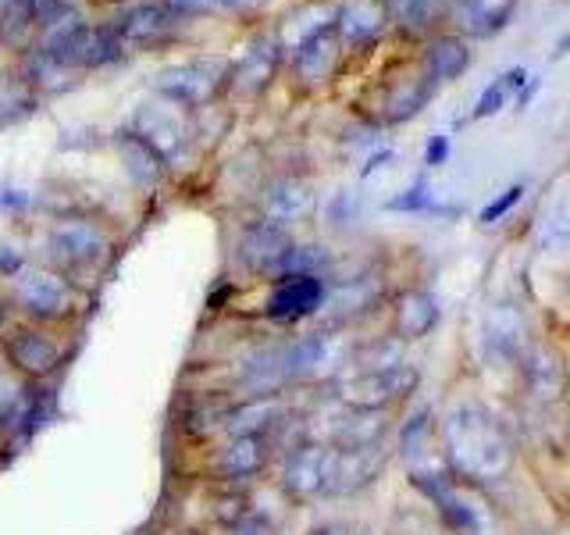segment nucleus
Returning <instances> with one entry per match:
<instances>
[{
    "label": "nucleus",
    "instance_id": "nucleus-29",
    "mask_svg": "<svg viewBox=\"0 0 570 535\" xmlns=\"http://www.w3.org/2000/svg\"><path fill=\"white\" fill-rule=\"evenodd\" d=\"M432 86L435 82L428 79V76L400 82L389 94V100H385V121H406V118H414L421 107L428 104V97H432Z\"/></svg>",
    "mask_w": 570,
    "mask_h": 535
},
{
    "label": "nucleus",
    "instance_id": "nucleus-13",
    "mask_svg": "<svg viewBox=\"0 0 570 535\" xmlns=\"http://www.w3.org/2000/svg\"><path fill=\"white\" fill-rule=\"evenodd\" d=\"M389 26L385 14V0H343L335 11V29L338 40L350 47H367L382 36V29Z\"/></svg>",
    "mask_w": 570,
    "mask_h": 535
},
{
    "label": "nucleus",
    "instance_id": "nucleus-14",
    "mask_svg": "<svg viewBox=\"0 0 570 535\" xmlns=\"http://www.w3.org/2000/svg\"><path fill=\"white\" fill-rule=\"evenodd\" d=\"M267 457H272V442L261 436H232L225 450L210 460V468L225 481H239V478H254L264 471Z\"/></svg>",
    "mask_w": 570,
    "mask_h": 535
},
{
    "label": "nucleus",
    "instance_id": "nucleus-20",
    "mask_svg": "<svg viewBox=\"0 0 570 535\" xmlns=\"http://www.w3.org/2000/svg\"><path fill=\"white\" fill-rule=\"evenodd\" d=\"M524 374H528V389L534 400H560L567 389V368L552 350L546 347H528L524 353Z\"/></svg>",
    "mask_w": 570,
    "mask_h": 535
},
{
    "label": "nucleus",
    "instance_id": "nucleus-18",
    "mask_svg": "<svg viewBox=\"0 0 570 535\" xmlns=\"http://www.w3.org/2000/svg\"><path fill=\"white\" fill-rule=\"evenodd\" d=\"M311 207H314V193L307 183H299V178H278L264 196V222L289 228L307 218Z\"/></svg>",
    "mask_w": 570,
    "mask_h": 535
},
{
    "label": "nucleus",
    "instance_id": "nucleus-42",
    "mask_svg": "<svg viewBox=\"0 0 570 535\" xmlns=\"http://www.w3.org/2000/svg\"><path fill=\"white\" fill-rule=\"evenodd\" d=\"M453 4H456V8H463V4H471V0H453Z\"/></svg>",
    "mask_w": 570,
    "mask_h": 535
},
{
    "label": "nucleus",
    "instance_id": "nucleus-22",
    "mask_svg": "<svg viewBox=\"0 0 570 535\" xmlns=\"http://www.w3.org/2000/svg\"><path fill=\"white\" fill-rule=\"evenodd\" d=\"M385 428L389 425L382 418V410H350V418L335 425L332 446H338V450H364V446H382Z\"/></svg>",
    "mask_w": 570,
    "mask_h": 535
},
{
    "label": "nucleus",
    "instance_id": "nucleus-7",
    "mask_svg": "<svg viewBox=\"0 0 570 535\" xmlns=\"http://www.w3.org/2000/svg\"><path fill=\"white\" fill-rule=\"evenodd\" d=\"M218 76H222L218 65H207V61L171 65L165 71H157L154 89L178 107H204L218 94V82H222Z\"/></svg>",
    "mask_w": 570,
    "mask_h": 535
},
{
    "label": "nucleus",
    "instance_id": "nucleus-6",
    "mask_svg": "<svg viewBox=\"0 0 570 535\" xmlns=\"http://www.w3.org/2000/svg\"><path fill=\"white\" fill-rule=\"evenodd\" d=\"M14 296L26 314L40 321H61L76 311V290H71V282L58 272H47V268H29V272L18 275Z\"/></svg>",
    "mask_w": 570,
    "mask_h": 535
},
{
    "label": "nucleus",
    "instance_id": "nucleus-10",
    "mask_svg": "<svg viewBox=\"0 0 570 535\" xmlns=\"http://www.w3.org/2000/svg\"><path fill=\"white\" fill-rule=\"evenodd\" d=\"M50 243H53V254H58L61 261H68L71 268H94L107 257V250H111L104 228L94 222H82V218L61 222L58 228H53Z\"/></svg>",
    "mask_w": 570,
    "mask_h": 535
},
{
    "label": "nucleus",
    "instance_id": "nucleus-36",
    "mask_svg": "<svg viewBox=\"0 0 570 535\" xmlns=\"http://www.w3.org/2000/svg\"><path fill=\"white\" fill-rule=\"evenodd\" d=\"M232 535H275V528H272L267 517L246 510L243 517H236V528H232Z\"/></svg>",
    "mask_w": 570,
    "mask_h": 535
},
{
    "label": "nucleus",
    "instance_id": "nucleus-11",
    "mask_svg": "<svg viewBox=\"0 0 570 535\" xmlns=\"http://www.w3.org/2000/svg\"><path fill=\"white\" fill-rule=\"evenodd\" d=\"M8 357L18 371L29 374V379H47V374H53L65 364L61 343L40 329H18L8 339Z\"/></svg>",
    "mask_w": 570,
    "mask_h": 535
},
{
    "label": "nucleus",
    "instance_id": "nucleus-35",
    "mask_svg": "<svg viewBox=\"0 0 570 535\" xmlns=\"http://www.w3.org/2000/svg\"><path fill=\"white\" fill-rule=\"evenodd\" d=\"M521 196H524V186H510L503 196H499V201H492L485 211H481V222H485V225H489V222H499L510 207L521 204Z\"/></svg>",
    "mask_w": 570,
    "mask_h": 535
},
{
    "label": "nucleus",
    "instance_id": "nucleus-26",
    "mask_svg": "<svg viewBox=\"0 0 570 535\" xmlns=\"http://www.w3.org/2000/svg\"><path fill=\"white\" fill-rule=\"evenodd\" d=\"M382 296V282L379 279H353L346 285H338L332 296H325V303L332 308V318L335 321H350L356 314L371 311L374 303Z\"/></svg>",
    "mask_w": 570,
    "mask_h": 535
},
{
    "label": "nucleus",
    "instance_id": "nucleus-4",
    "mask_svg": "<svg viewBox=\"0 0 570 535\" xmlns=\"http://www.w3.org/2000/svg\"><path fill=\"white\" fill-rule=\"evenodd\" d=\"M118 36L107 29H94L82 22H71L58 29L47 43V58L61 68H100L118 58Z\"/></svg>",
    "mask_w": 570,
    "mask_h": 535
},
{
    "label": "nucleus",
    "instance_id": "nucleus-32",
    "mask_svg": "<svg viewBox=\"0 0 570 535\" xmlns=\"http://www.w3.org/2000/svg\"><path fill=\"white\" fill-rule=\"evenodd\" d=\"M507 86H503V76H499L495 82H489L485 89H481V97L474 104V118H492L503 111V104H507Z\"/></svg>",
    "mask_w": 570,
    "mask_h": 535
},
{
    "label": "nucleus",
    "instance_id": "nucleus-9",
    "mask_svg": "<svg viewBox=\"0 0 570 535\" xmlns=\"http://www.w3.org/2000/svg\"><path fill=\"white\" fill-rule=\"evenodd\" d=\"M481 339L492 357L499 361H524L528 353V321L517 303H495L485 314V325H481Z\"/></svg>",
    "mask_w": 570,
    "mask_h": 535
},
{
    "label": "nucleus",
    "instance_id": "nucleus-5",
    "mask_svg": "<svg viewBox=\"0 0 570 535\" xmlns=\"http://www.w3.org/2000/svg\"><path fill=\"white\" fill-rule=\"evenodd\" d=\"M346 343L343 335H303L296 343L282 347V368H285V382H311V379H328L346 361Z\"/></svg>",
    "mask_w": 570,
    "mask_h": 535
},
{
    "label": "nucleus",
    "instance_id": "nucleus-2",
    "mask_svg": "<svg viewBox=\"0 0 570 535\" xmlns=\"http://www.w3.org/2000/svg\"><path fill=\"white\" fill-rule=\"evenodd\" d=\"M421 374L410 364H392V368H379V371H356L346 374V379L335 382V397L343 400L350 410H385L392 403L406 400L410 392L417 389Z\"/></svg>",
    "mask_w": 570,
    "mask_h": 535
},
{
    "label": "nucleus",
    "instance_id": "nucleus-28",
    "mask_svg": "<svg viewBox=\"0 0 570 535\" xmlns=\"http://www.w3.org/2000/svg\"><path fill=\"white\" fill-rule=\"evenodd\" d=\"M517 8V0H471V4H463L460 14H463V26L474 36H495L510 22V14Z\"/></svg>",
    "mask_w": 570,
    "mask_h": 535
},
{
    "label": "nucleus",
    "instance_id": "nucleus-38",
    "mask_svg": "<svg viewBox=\"0 0 570 535\" xmlns=\"http://www.w3.org/2000/svg\"><path fill=\"white\" fill-rule=\"evenodd\" d=\"M214 0H168V11L171 14H200V11H210Z\"/></svg>",
    "mask_w": 570,
    "mask_h": 535
},
{
    "label": "nucleus",
    "instance_id": "nucleus-25",
    "mask_svg": "<svg viewBox=\"0 0 570 535\" xmlns=\"http://www.w3.org/2000/svg\"><path fill=\"white\" fill-rule=\"evenodd\" d=\"M118 154H121V165L125 172H129L139 186H150L160 178V172H165V157H160L150 143H142L132 129L118 136Z\"/></svg>",
    "mask_w": 570,
    "mask_h": 535
},
{
    "label": "nucleus",
    "instance_id": "nucleus-23",
    "mask_svg": "<svg viewBox=\"0 0 570 535\" xmlns=\"http://www.w3.org/2000/svg\"><path fill=\"white\" fill-rule=\"evenodd\" d=\"M385 14L406 36H424L442 22L445 0H385Z\"/></svg>",
    "mask_w": 570,
    "mask_h": 535
},
{
    "label": "nucleus",
    "instance_id": "nucleus-24",
    "mask_svg": "<svg viewBox=\"0 0 570 535\" xmlns=\"http://www.w3.org/2000/svg\"><path fill=\"white\" fill-rule=\"evenodd\" d=\"M171 11L168 8H160V4H142V8H132L129 14L121 18V26H118V36L121 40H129V43H139V47H150L157 43L160 36H168L171 32Z\"/></svg>",
    "mask_w": 570,
    "mask_h": 535
},
{
    "label": "nucleus",
    "instance_id": "nucleus-15",
    "mask_svg": "<svg viewBox=\"0 0 570 535\" xmlns=\"http://www.w3.org/2000/svg\"><path fill=\"white\" fill-rule=\"evenodd\" d=\"M285 421V410L278 392L272 397H249L243 407H232L225 410V421L222 428L228 436H261V439H272L275 428Z\"/></svg>",
    "mask_w": 570,
    "mask_h": 535
},
{
    "label": "nucleus",
    "instance_id": "nucleus-17",
    "mask_svg": "<svg viewBox=\"0 0 570 535\" xmlns=\"http://www.w3.org/2000/svg\"><path fill=\"white\" fill-rule=\"evenodd\" d=\"M289 236L285 228L272 225V222H257L243 232V243H239V261L249 268V272H278V264L289 250Z\"/></svg>",
    "mask_w": 570,
    "mask_h": 535
},
{
    "label": "nucleus",
    "instance_id": "nucleus-21",
    "mask_svg": "<svg viewBox=\"0 0 570 535\" xmlns=\"http://www.w3.org/2000/svg\"><path fill=\"white\" fill-rule=\"evenodd\" d=\"M439 325V303L432 293L410 290L396 300V335L400 339H421Z\"/></svg>",
    "mask_w": 570,
    "mask_h": 535
},
{
    "label": "nucleus",
    "instance_id": "nucleus-27",
    "mask_svg": "<svg viewBox=\"0 0 570 535\" xmlns=\"http://www.w3.org/2000/svg\"><path fill=\"white\" fill-rule=\"evenodd\" d=\"M275 68H278V43H272V40L257 43L254 50L246 54L243 68L236 71V89L246 97L261 94V89L275 79Z\"/></svg>",
    "mask_w": 570,
    "mask_h": 535
},
{
    "label": "nucleus",
    "instance_id": "nucleus-40",
    "mask_svg": "<svg viewBox=\"0 0 570 535\" xmlns=\"http://www.w3.org/2000/svg\"><path fill=\"white\" fill-rule=\"evenodd\" d=\"M385 160H392V150H382V154H374V157L367 160V168H364L361 175H371L374 168H382V165H385Z\"/></svg>",
    "mask_w": 570,
    "mask_h": 535
},
{
    "label": "nucleus",
    "instance_id": "nucleus-16",
    "mask_svg": "<svg viewBox=\"0 0 570 535\" xmlns=\"http://www.w3.org/2000/svg\"><path fill=\"white\" fill-rule=\"evenodd\" d=\"M132 133L142 139V143H150V147L160 154V157H171L183 150V143H186V125L183 118H178L171 107L165 104H150V107H142V111L136 115L132 121Z\"/></svg>",
    "mask_w": 570,
    "mask_h": 535
},
{
    "label": "nucleus",
    "instance_id": "nucleus-41",
    "mask_svg": "<svg viewBox=\"0 0 570 535\" xmlns=\"http://www.w3.org/2000/svg\"><path fill=\"white\" fill-rule=\"evenodd\" d=\"M314 535H361V532H353V528H346V525H328V528H321V532H314Z\"/></svg>",
    "mask_w": 570,
    "mask_h": 535
},
{
    "label": "nucleus",
    "instance_id": "nucleus-37",
    "mask_svg": "<svg viewBox=\"0 0 570 535\" xmlns=\"http://www.w3.org/2000/svg\"><path fill=\"white\" fill-rule=\"evenodd\" d=\"M445 157H450V139H445V136H432V139H428V147H424V165L439 168V165H445Z\"/></svg>",
    "mask_w": 570,
    "mask_h": 535
},
{
    "label": "nucleus",
    "instance_id": "nucleus-39",
    "mask_svg": "<svg viewBox=\"0 0 570 535\" xmlns=\"http://www.w3.org/2000/svg\"><path fill=\"white\" fill-rule=\"evenodd\" d=\"M524 82H528V68H521V65H517V68H510L507 76H503V86H507V94H510V89H521Z\"/></svg>",
    "mask_w": 570,
    "mask_h": 535
},
{
    "label": "nucleus",
    "instance_id": "nucleus-8",
    "mask_svg": "<svg viewBox=\"0 0 570 535\" xmlns=\"http://www.w3.org/2000/svg\"><path fill=\"white\" fill-rule=\"evenodd\" d=\"M325 296L328 290H325V282H321V275H282L264 308H267V318L293 325V321H303L325 308Z\"/></svg>",
    "mask_w": 570,
    "mask_h": 535
},
{
    "label": "nucleus",
    "instance_id": "nucleus-31",
    "mask_svg": "<svg viewBox=\"0 0 570 535\" xmlns=\"http://www.w3.org/2000/svg\"><path fill=\"white\" fill-rule=\"evenodd\" d=\"M428 436H432V415L428 410H421V415H414L400 432V442H403V454L406 460H417L424 450H428Z\"/></svg>",
    "mask_w": 570,
    "mask_h": 535
},
{
    "label": "nucleus",
    "instance_id": "nucleus-3",
    "mask_svg": "<svg viewBox=\"0 0 570 535\" xmlns=\"http://www.w3.org/2000/svg\"><path fill=\"white\" fill-rule=\"evenodd\" d=\"M335 468H338V450L325 442H299L285 460L282 471V489L293 499H317V496H335Z\"/></svg>",
    "mask_w": 570,
    "mask_h": 535
},
{
    "label": "nucleus",
    "instance_id": "nucleus-34",
    "mask_svg": "<svg viewBox=\"0 0 570 535\" xmlns=\"http://www.w3.org/2000/svg\"><path fill=\"white\" fill-rule=\"evenodd\" d=\"M432 207V193H428L424 183L410 186L406 193H400L396 201H389V211H428Z\"/></svg>",
    "mask_w": 570,
    "mask_h": 535
},
{
    "label": "nucleus",
    "instance_id": "nucleus-19",
    "mask_svg": "<svg viewBox=\"0 0 570 535\" xmlns=\"http://www.w3.org/2000/svg\"><path fill=\"white\" fill-rule=\"evenodd\" d=\"M468 68H471V47H468L463 36L442 32V36H432V40H428V47H424V76L432 82H453Z\"/></svg>",
    "mask_w": 570,
    "mask_h": 535
},
{
    "label": "nucleus",
    "instance_id": "nucleus-12",
    "mask_svg": "<svg viewBox=\"0 0 570 535\" xmlns=\"http://www.w3.org/2000/svg\"><path fill=\"white\" fill-rule=\"evenodd\" d=\"M338 47H343V40H338L335 14L325 18L321 26H314V29L303 32V40H299V47H296V71H299V79H307V82H325V79L332 76V71H335Z\"/></svg>",
    "mask_w": 570,
    "mask_h": 535
},
{
    "label": "nucleus",
    "instance_id": "nucleus-1",
    "mask_svg": "<svg viewBox=\"0 0 570 535\" xmlns=\"http://www.w3.org/2000/svg\"><path fill=\"white\" fill-rule=\"evenodd\" d=\"M442 446L450 471L463 481L485 486V481L507 478L513 464V446L485 407L463 403L453 407L442 421Z\"/></svg>",
    "mask_w": 570,
    "mask_h": 535
},
{
    "label": "nucleus",
    "instance_id": "nucleus-33",
    "mask_svg": "<svg viewBox=\"0 0 570 535\" xmlns=\"http://www.w3.org/2000/svg\"><path fill=\"white\" fill-rule=\"evenodd\" d=\"M18 400H22V386H18L11 374L0 368V425H8L11 415H14V407Z\"/></svg>",
    "mask_w": 570,
    "mask_h": 535
},
{
    "label": "nucleus",
    "instance_id": "nucleus-30",
    "mask_svg": "<svg viewBox=\"0 0 570 535\" xmlns=\"http://www.w3.org/2000/svg\"><path fill=\"white\" fill-rule=\"evenodd\" d=\"M328 264V254L321 246H289L278 264V275H321Z\"/></svg>",
    "mask_w": 570,
    "mask_h": 535
}]
</instances>
